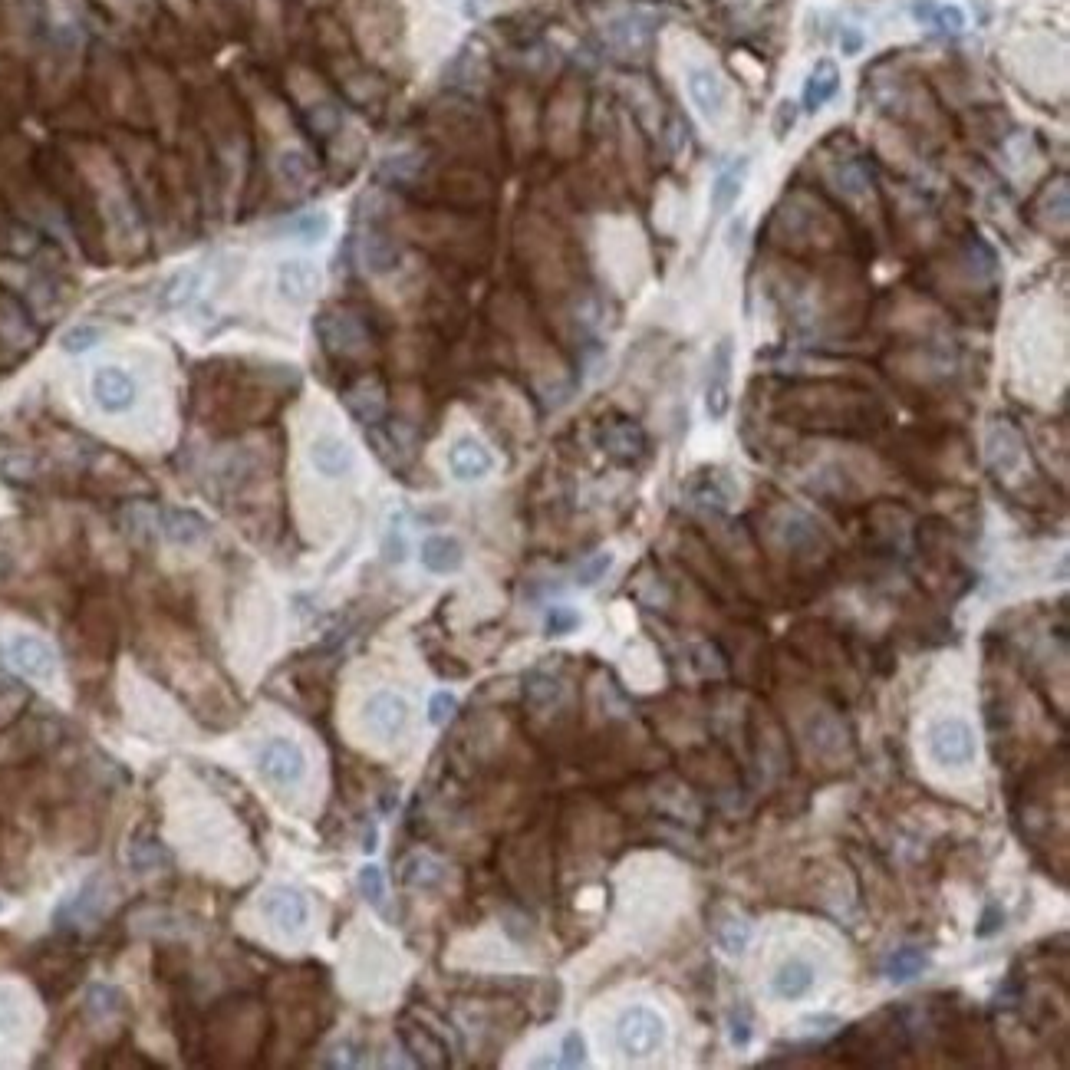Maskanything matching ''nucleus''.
Masks as SVG:
<instances>
[{"label":"nucleus","instance_id":"36","mask_svg":"<svg viewBox=\"0 0 1070 1070\" xmlns=\"http://www.w3.org/2000/svg\"><path fill=\"white\" fill-rule=\"evenodd\" d=\"M610 567H613V554H596V557H590L587 563H580L577 583H580V587H596V583H600L606 573H610Z\"/></svg>","mask_w":1070,"mask_h":1070},{"label":"nucleus","instance_id":"39","mask_svg":"<svg viewBox=\"0 0 1070 1070\" xmlns=\"http://www.w3.org/2000/svg\"><path fill=\"white\" fill-rule=\"evenodd\" d=\"M1005 929V909H1001L998 903H988L985 912H982V922L975 926V936L978 939H991L998 936V932Z\"/></svg>","mask_w":1070,"mask_h":1070},{"label":"nucleus","instance_id":"30","mask_svg":"<svg viewBox=\"0 0 1070 1070\" xmlns=\"http://www.w3.org/2000/svg\"><path fill=\"white\" fill-rule=\"evenodd\" d=\"M129 863L135 873H149V870H159L165 863H172V853H168L165 843H159L155 837H139L129 850Z\"/></svg>","mask_w":1070,"mask_h":1070},{"label":"nucleus","instance_id":"42","mask_svg":"<svg viewBox=\"0 0 1070 1070\" xmlns=\"http://www.w3.org/2000/svg\"><path fill=\"white\" fill-rule=\"evenodd\" d=\"M20 1024V1005L7 988H0V1031H14Z\"/></svg>","mask_w":1070,"mask_h":1070},{"label":"nucleus","instance_id":"32","mask_svg":"<svg viewBox=\"0 0 1070 1070\" xmlns=\"http://www.w3.org/2000/svg\"><path fill=\"white\" fill-rule=\"evenodd\" d=\"M356 883H359V893L366 896L369 906H376V909L386 906V876H382V870L376 863H366L363 870H359Z\"/></svg>","mask_w":1070,"mask_h":1070},{"label":"nucleus","instance_id":"33","mask_svg":"<svg viewBox=\"0 0 1070 1070\" xmlns=\"http://www.w3.org/2000/svg\"><path fill=\"white\" fill-rule=\"evenodd\" d=\"M748 942H751V926H748V922L728 919L725 926L718 929V945H722L728 955H741L748 949Z\"/></svg>","mask_w":1070,"mask_h":1070},{"label":"nucleus","instance_id":"25","mask_svg":"<svg viewBox=\"0 0 1070 1070\" xmlns=\"http://www.w3.org/2000/svg\"><path fill=\"white\" fill-rule=\"evenodd\" d=\"M929 968V955L922 949H912V945H906V949H896L893 955H889L886 962V978L896 985H906L912 982L916 975H922Z\"/></svg>","mask_w":1070,"mask_h":1070},{"label":"nucleus","instance_id":"44","mask_svg":"<svg viewBox=\"0 0 1070 1070\" xmlns=\"http://www.w3.org/2000/svg\"><path fill=\"white\" fill-rule=\"evenodd\" d=\"M386 560H392V563L405 560V537H402L399 527H392L389 537H386Z\"/></svg>","mask_w":1070,"mask_h":1070},{"label":"nucleus","instance_id":"38","mask_svg":"<svg viewBox=\"0 0 1070 1070\" xmlns=\"http://www.w3.org/2000/svg\"><path fill=\"white\" fill-rule=\"evenodd\" d=\"M455 712H458V698L452 692H435L428 698V722L432 725H448Z\"/></svg>","mask_w":1070,"mask_h":1070},{"label":"nucleus","instance_id":"3","mask_svg":"<svg viewBox=\"0 0 1070 1070\" xmlns=\"http://www.w3.org/2000/svg\"><path fill=\"white\" fill-rule=\"evenodd\" d=\"M929 754L942 768H965L978 754L975 728L965 718H939L929 728Z\"/></svg>","mask_w":1070,"mask_h":1070},{"label":"nucleus","instance_id":"2","mask_svg":"<svg viewBox=\"0 0 1070 1070\" xmlns=\"http://www.w3.org/2000/svg\"><path fill=\"white\" fill-rule=\"evenodd\" d=\"M616 1044L626 1057H652L666 1044V1021L646 1005L626 1008L616 1021Z\"/></svg>","mask_w":1070,"mask_h":1070},{"label":"nucleus","instance_id":"4","mask_svg":"<svg viewBox=\"0 0 1070 1070\" xmlns=\"http://www.w3.org/2000/svg\"><path fill=\"white\" fill-rule=\"evenodd\" d=\"M257 768L277 787H294L307 774V754L290 738H270L257 751Z\"/></svg>","mask_w":1070,"mask_h":1070},{"label":"nucleus","instance_id":"40","mask_svg":"<svg viewBox=\"0 0 1070 1070\" xmlns=\"http://www.w3.org/2000/svg\"><path fill=\"white\" fill-rule=\"evenodd\" d=\"M929 24H936V27H942V30H949V33H959L962 27H965V14H962V10L959 7H955V4H936V10H932V20H929Z\"/></svg>","mask_w":1070,"mask_h":1070},{"label":"nucleus","instance_id":"26","mask_svg":"<svg viewBox=\"0 0 1070 1070\" xmlns=\"http://www.w3.org/2000/svg\"><path fill=\"white\" fill-rule=\"evenodd\" d=\"M326 231H330V214H326V211H307V214H300V218L287 221L280 234H284V238H294L300 244H317V241L326 238Z\"/></svg>","mask_w":1070,"mask_h":1070},{"label":"nucleus","instance_id":"10","mask_svg":"<svg viewBox=\"0 0 1070 1070\" xmlns=\"http://www.w3.org/2000/svg\"><path fill=\"white\" fill-rule=\"evenodd\" d=\"M685 89H689L692 106L698 109V116L708 122H718L728 109V86L722 83V76L708 66H692L689 76H685Z\"/></svg>","mask_w":1070,"mask_h":1070},{"label":"nucleus","instance_id":"17","mask_svg":"<svg viewBox=\"0 0 1070 1070\" xmlns=\"http://www.w3.org/2000/svg\"><path fill=\"white\" fill-rule=\"evenodd\" d=\"M399 1041L419 1067H448V1047L425 1024L399 1021Z\"/></svg>","mask_w":1070,"mask_h":1070},{"label":"nucleus","instance_id":"20","mask_svg":"<svg viewBox=\"0 0 1070 1070\" xmlns=\"http://www.w3.org/2000/svg\"><path fill=\"white\" fill-rule=\"evenodd\" d=\"M837 89H840V70H837V63H833V60H820L817 70L810 73L807 83H804V109H807V112L824 109L830 99L837 96Z\"/></svg>","mask_w":1070,"mask_h":1070},{"label":"nucleus","instance_id":"28","mask_svg":"<svg viewBox=\"0 0 1070 1070\" xmlns=\"http://www.w3.org/2000/svg\"><path fill=\"white\" fill-rule=\"evenodd\" d=\"M560 692H563V689H560V682L554 679V675H547V672H540V669L527 672V679H524V702L531 705V708H537V712H544V708L554 705L557 698H560Z\"/></svg>","mask_w":1070,"mask_h":1070},{"label":"nucleus","instance_id":"35","mask_svg":"<svg viewBox=\"0 0 1070 1070\" xmlns=\"http://www.w3.org/2000/svg\"><path fill=\"white\" fill-rule=\"evenodd\" d=\"M580 623L583 619L577 610H570V606H554L544 619V629H547V636H570Z\"/></svg>","mask_w":1070,"mask_h":1070},{"label":"nucleus","instance_id":"27","mask_svg":"<svg viewBox=\"0 0 1070 1070\" xmlns=\"http://www.w3.org/2000/svg\"><path fill=\"white\" fill-rule=\"evenodd\" d=\"M86 1011H89V1018H96V1021H112L126 1011V995L112 985H93L89 988V998H86Z\"/></svg>","mask_w":1070,"mask_h":1070},{"label":"nucleus","instance_id":"31","mask_svg":"<svg viewBox=\"0 0 1070 1070\" xmlns=\"http://www.w3.org/2000/svg\"><path fill=\"white\" fill-rule=\"evenodd\" d=\"M195 270H178V274L168 277V284L162 290V303L165 307H185V303L195 297Z\"/></svg>","mask_w":1070,"mask_h":1070},{"label":"nucleus","instance_id":"43","mask_svg":"<svg viewBox=\"0 0 1070 1070\" xmlns=\"http://www.w3.org/2000/svg\"><path fill=\"white\" fill-rule=\"evenodd\" d=\"M794 119H797V112H794L791 103L777 106V116H774V135H777V139H784V135L794 129Z\"/></svg>","mask_w":1070,"mask_h":1070},{"label":"nucleus","instance_id":"29","mask_svg":"<svg viewBox=\"0 0 1070 1070\" xmlns=\"http://www.w3.org/2000/svg\"><path fill=\"white\" fill-rule=\"evenodd\" d=\"M346 405L359 422H376L379 415L386 412V396H382V389L376 382H366V386H359L356 392H349Z\"/></svg>","mask_w":1070,"mask_h":1070},{"label":"nucleus","instance_id":"8","mask_svg":"<svg viewBox=\"0 0 1070 1070\" xmlns=\"http://www.w3.org/2000/svg\"><path fill=\"white\" fill-rule=\"evenodd\" d=\"M600 448L619 465H636L649 452V438L633 419H610L600 428Z\"/></svg>","mask_w":1070,"mask_h":1070},{"label":"nucleus","instance_id":"12","mask_svg":"<svg viewBox=\"0 0 1070 1070\" xmlns=\"http://www.w3.org/2000/svg\"><path fill=\"white\" fill-rule=\"evenodd\" d=\"M261 909L277 929L290 932V936L300 932L303 926H307V919H310L307 896L297 893V889H290V886H274V889H270V893L264 896Z\"/></svg>","mask_w":1070,"mask_h":1070},{"label":"nucleus","instance_id":"14","mask_svg":"<svg viewBox=\"0 0 1070 1070\" xmlns=\"http://www.w3.org/2000/svg\"><path fill=\"white\" fill-rule=\"evenodd\" d=\"M448 468H452V475L458 481H481L484 475H491L494 458L478 438L461 435L458 442L448 448Z\"/></svg>","mask_w":1070,"mask_h":1070},{"label":"nucleus","instance_id":"37","mask_svg":"<svg viewBox=\"0 0 1070 1070\" xmlns=\"http://www.w3.org/2000/svg\"><path fill=\"white\" fill-rule=\"evenodd\" d=\"M560 1067H580L587 1064V1041H583L580 1031H567V1038L560 1044Z\"/></svg>","mask_w":1070,"mask_h":1070},{"label":"nucleus","instance_id":"7","mask_svg":"<svg viewBox=\"0 0 1070 1070\" xmlns=\"http://www.w3.org/2000/svg\"><path fill=\"white\" fill-rule=\"evenodd\" d=\"M363 722L376 738H396L409 725V702L399 692H373L363 705Z\"/></svg>","mask_w":1070,"mask_h":1070},{"label":"nucleus","instance_id":"34","mask_svg":"<svg viewBox=\"0 0 1070 1070\" xmlns=\"http://www.w3.org/2000/svg\"><path fill=\"white\" fill-rule=\"evenodd\" d=\"M99 336H103V333H99L96 326L80 323V326H70V330L63 333L60 346L66 349V353H86V349H93L99 343Z\"/></svg>","mask_w":1070,"mask_h":1070},{"label":"nucleus","instance_id":"19","mask_svg":"<svg viewBox=\"0 0 1070 1070\" xmlns=\"http://www.w3.org/2000/svg\"><path fill=\"white\" fill-rule=\"evenodd\" d=\"M748 165H751L748 155H741V159L728 162L722 172L715 175V182H712V214L715 218H722V214L735 208V201L741 198V191H745Z\"/></svg>","mask_w":1070,"mask_h":1070},{"label":"nucleus","instance_id":"45","mask_svg":"<svg viewBox=\"0 0 1070 1070\" xmlns=\"http://www.w3.org/2000/svg\"><path fill=\"white\" fill-rule=\"evenodd\" d=\"M840 50H843V56H856V53L863 50V33H860V30H843Z\"/></svg>","mask_w":1070,"mask_h":1070},{"label":"nucleus","instance_id":"6","mask_svg":"<svg viewBox=\"0 0 1070 1070\" xmlns=\"http://www.w3.org/2000/svg\"><path fill=\"white\" fill-rule=\"evenodd\" d=\"M7 659L20 675H27L33 682H53L56 675V652L40 636L30 633L14 636L7 646Z\"/></svg>","mask_w":1070,"mask_h":1070},{"label":"nucleus","instance_id":"9","mask_svg":"<svg viewBox=\"0 0 1070 1070\" xmlns=\"http://www.w3.org/2000/svg\"><path fill=\"white\" fill-rule=\"evenodd\" d=\"M93 399L103 412L119 415L129 412L139 399V386L122 366H99L93 373Z\"/></svg>","mask_w":1070,"mask_h":1070},{"label":"nucleus","instance_id":"15","mask_svg":"<svg viewBox=\"0 0 1070 1070\" xmlns=\"http://www.w3.org/2000/svg\"><path fill=\"white\" fill-rule=\"evenodd\" d=\"M310 465L323 478H346L356 465V455L340 435H320L310 442Z\"/></svg>","mask_w":1070,"mask_h":1070},{"label":"nucleus","instance_id":"21","mask_svg":"<svg viewBox=\"0 0 1070 1070\" xmlns=\"http://www.w3.org/2000/svg\"><path fill=\"white\" fill-rule=\"evenodd\" d=\"M359 261H363L369 274H392L399 267V247L386 234L369 231L363 238V247H359Z\"/></svg>","mask_w":1070,"mask_h":1070},{"label":"nucleus","instance_id":"5","mask_svg":"<svg viewBox=\"0 0 1070 1070\" xmlns=\"http://www.w3.org/2000/svg\"><path fill=\"white\" fill-rule=\"evenodd\" d=\"M317 333L323 346L336 356H356L359 349L369 346L366 323L349 310H326L317 320Z\"/></svg>","mask_w":1070,"mask_h":1070},{"label":"nucleus","instance_id":"22","mask_svg":"<svg viewBox=\"0 0 1070 1070\" xmlns=\"http://www.w3.org/2000/svg\"><path fill=\"white\" fill-rule=\"evenodd\" d=\"M165 534H168V540H175V544L191 547V544H198V540L208 534V524H205V517H201L198 511L175 508V511L165 514Z\"/></svg>","mask_w":1070,"mask_h":1070},{"label":"nucleus","instance_id":"23","mask_svg":"<svg viewBox=\"0 0 1070 1070\" xmlns=\"http://www.w3.org/2000/svg\"><path fill=\"white\" fill-rule=\"evenodd\" d=\"M445 880V866L428 853H415L402 866V883L412 889H438Z\"/></svg>","mask_w":1070,"mask_h":1070},{"label":"nucleus","instance_id":"13","mask_svg":"<svg viewBox=\"0 0 1070 1070\" xmlns=\"http://www.w3.org/2000/svg\"><path fill=\"white\" fill-rule=\"evenodd\" d=\"M317 287H320L317 264L303 261V257H290V261L277 264V294H280V300L300 307V303H307L313 294H317Z\"/></svg>","mask_w":1070,"mask_h":1070},{"label":"nucleus","instance_id":"24","mask_svg":"<svg viewBox=\"0 0 1070 1070\" xmlns=\"http://www.w3.org/2000/svg\"><path fill=\"white\" fill-rule=\"evenodd\" d=\"M988 458L998 471H1011L1021 461V438L1008 425H995L988 435Z\"/></svg>","mask_w":1070,"mask_h":1070},{"label":"nucleus","instance_id":"41","mask_svg":"<svg viewBox=\"0 0 1070 1070\" xmlns=\"http://www.w3.org/2000/svg\"><path fill=\"white\" fill-rule=\"evenodd\" d=\"M728 1034H731V1044H735V1047H748V1041H751V1018H748L745 1008H741V1015H738V1011H731Z\"/></svg>","mask_w":1070,"mask_h":1070},{"label":"nucleus","instance_id":"1","mask_svg":"<svg viewBox=\"0 0 1070 1070\" xmlns=\"http://www.w3.org/2000/svg\"><path fill=\"white\" fill-rule=\"evenodd\" d=\"M80 972H83V962L70 942H43L37 949L33 978H37V985L47 998L66 995V991L80 982Z\"/></svg>","mask_w":1070,"mask_h":1070},{"label":"nucleus","instance_id":"18","mask_svg":"<svg viewBox=\"0 0 1070 1070\" xmlns=\"http://www.w3.org/2000/svg\"><path fill=\"white\" fill-rule=\"evenodd\" d=\"M419 560L428 573H458L465 563V547L452 534H432L422 540Z\"/></svg>","mask_w":1070,"mask_h":1070},{"label":"nucleus","instance_id":"16","mask_svg":"<svg viewBox=\"0 0 1070 1070\" xmlns=\"http://www.w3.org/2000/svg\"><path fill=\"white\" fill-rule=\"evenodd\" d=\"M814 985H817V968L814 962L801 959V955H791L771 978V991L781 1001H801L814 991Z\"/></svg>","mask_w":1070,"mask_h":1070},{"label":"nucleus","instance_id":"11","mask_svg":"<svg viewBox=\"0 0 1070 1070\" xmlns=\"http://www.w3.org/2000/svg\"><path fill=\"white\" fill-rule=\"evenodd\" d=\"M731 353L735 346L731 340H722L715 346L712 363H708V386H705V412L708 419H725L731 405Z\"/></svg>","mask_w":1070,"mask_h":1070}]
</instances>
